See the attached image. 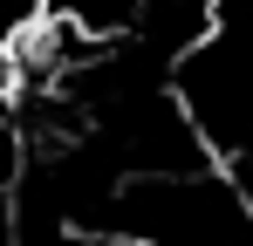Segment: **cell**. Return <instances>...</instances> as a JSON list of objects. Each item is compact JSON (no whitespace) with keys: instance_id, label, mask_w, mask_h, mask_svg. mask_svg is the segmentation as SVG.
<instances>
[{"instance_id":"cell-1","label":"cell","mask_w":253,"mask_h":246,"mask_svg":"<svg viewBox=\"0 0 253 246\" xmlns=\"http://www.w3.org/2000/svg\"><path fill=\"white\" fill-rule=\"evenodd\" d=\"M117 246H130V240H117Z\"/></svg>"}]
</instances>
